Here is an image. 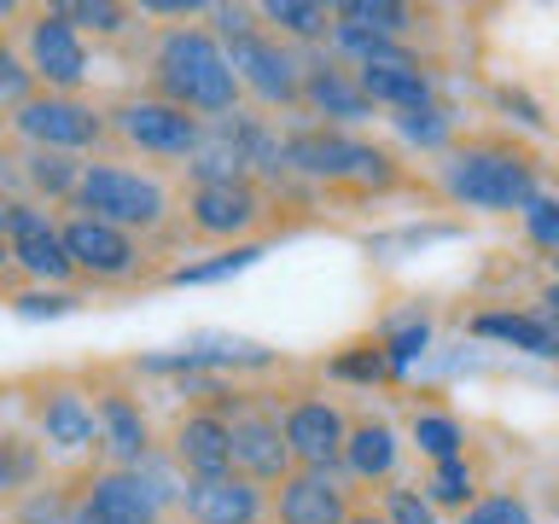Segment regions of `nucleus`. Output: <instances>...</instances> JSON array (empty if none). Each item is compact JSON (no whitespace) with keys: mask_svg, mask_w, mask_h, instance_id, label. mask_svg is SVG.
Wrapping results in <instances>:
<instances>
[{"mask_svg":"<svg viewBox=\"0 0 559 524\" xmlns=\"http://www.w3.org/2000/svg\"><path fill=\"white\" fill-rule=\"evenodd\" d=\"M82 157H59V152H17V187H24V199L35 204H64L76 199L82 187Z\"/></svg>","mask_w":559,"mask_h":524,"instance_id":"a878e982","label":"nucleus"},{"mask_svg":"<svg viewBox=\"0 0 559 524\" xmlns=\"http://www.w3.org/2000/svg\"><path fill=\"white\" fill-rule=\"evenodd\" d=\"M466 332H472V338H484V344L519 349V356H531V361H559V326L542 309H513V303L478 309L466 321Z\"/></svg>","mask_w":559,"mask_h":524,"instance_id":"4be33fe9","label":"nucleus"},{"mask_svg":"<svg viewBox=\"0 0 559 524\" xmlns=\"http://www.w3.org/2000/svg\"><path fill=\"white\" fill-rule=\"evenodd\" d=\"M70 210H82V216H94V222H111L134 239H157L175 216H181L164 175L117 164V157H94V164L82 169V187H76V199H70Z\"/></svg>","mask_w":559,"mask_h":524,"instance_id":"20e7f679","label":"nucleus"},{"mask_svg":"<svg viewBox=\"0 0 559 524\" xmlns=\"http://www.w3.org/2000/svg\"><path fill=\"white\" fill-rule=\"evenodd\" d=\"M17 52H24L41 94H82L94 82V47H87V35L76 24H64L52 7H35L17 24Z\"/></svg>","mask_w":559,"mask_h":524,"instance_id":"9d476101","label":"nucleus"},{"mask_svg":"<svg viewBox=\"0 0 559 524\" xmlns=\"http://www.w3.org/2000/svg\"><path fill=\"white\" fill-rule=\"evenodd\" d=\"M519 227L542 257H559V192H542V199L519 216Z\"/></svg>","mask_w":559,"mask_h":524,"instance_id":"58836bf2","label":"nucleus"},{"mask_svg":"<svg viewBox=\"0 0 559 524\" xmlns=\"http://www.w3.org/2000/svg\"><path fill=\"white\" fill-rule=\"evenodd\" d=\"M349 524H391V519H384L373 501H356V513H349Z\"/></svg>","mask_w":559,"mask_h":524,"instance_id":"c03bdc74","label":"nucleus"},{"mask_svg":"<svg viewBox=\"0 0 559 524\" xmlns=\"http://www.w3.org/2000/svg\"><path fill=\"white\" fill-rule=\"evenodd\" d=\"M332 379H349V384H391V367H384V349H379V338L373 344H349L344 356H332V367H326Z\"/></svg>","mask_w":559,"mask_h":524,"instance_id":"e433bc0d","label":"nucleus"},{"mask_svg":"<svg viewBox=\"0 0 559 524\" xmlns=\"http://www.w3.org/2000/svg\"><path fill=\"white\" fill-rule=\"evenodd\" d=\"M181 222L192 239L204 245H251V234L269 222V192L262 181H210V187H187L181 199Z\"/></svg>","mask_w":559,"mask_h":524,"instance_id":"ddd939ff","label":"nucleus"},{"mask_svg":"<svg viewBox=\"0 0 559 524\" xmlns=\"http://www.w3.org/2000/svg\"><path fill=\"white\" fill-rule=\"evenodd\" d=\"M12 17H29L24 7H17V0H0V29H7L12 24Z\"/></svg>","mask_w":559,"mask_h":524,"instance_id":"49530a36","label":"nucleus"},{"mask_svg":"<svg viewBox=\"0 0 559 524\" xmlns=\"http://www.w3.org/2000/svg\"><path fill=\"white\" fill-rule=\"evenodd\" d=\"M373 507H379V513L391 519V524H443V513L431 507V496H426L419 484H408V478L391 484V489H379Z\"/></svg>","mask_w":559,"mask_h":524,"instance_id":"c9c22d12","label":"nucleus"},{"mask_svg":"<svg viewBox=\"0 0 559 524\" xmlns=\"http://www.w3.org/2000/svg\"><path fill=\"white\" fill-rule=\"evenodd\" d=\"M349 419L356 414H344V402H332L326 391H292L280 402V426H286L292 461L304 472H338L344 466Z\"/></svg>","mask_w":559,"mask_h":524,"instance_id":"4468645a","label":"nucleus"},{"mask_svg":"<svg viewBox=\"0 0 559 524\" xmlns=\"http://www.w3.org/2000/svg\"><path fill=\"white\" fill-rule=\"evenodd\" d=\"M24 426L29 437L47 449V461H94L99 454V408H94V384L70 379V373H47L24 391Z\"/></svg>","mask_w":559,"mask_h":524,"instance_id":"39448f33","label":"nucleus"},{"mask_svg":"<svg viewBox=\"0 0 559 524\" xmlns=\"http://www.w3.org/2000/svg\"><path fill=\"white\" fill-rule=\"evenodd\" d=\"M257 262H262V239H251V245H227V251L204 257V262H175L164 279H169V286H222V279L257 269Z\"/></svg>","mask_w":559,"mask_h":524,"instance_id":"2f4dec72","label":"nucleus"},{"mask_svg":"<svg viewBox=\"0 0 559 524\" xmlns=\"http://www.w3.org/2000/svg\"><path fill=\"white\" fill-rule=\"evenodd\" d=\"M47 449L29 437V426H0V507L47 484Z\"/></svg>","mask_w":559,"mask_h":524,"instance_id":"393cba45","label":"nucleus"},{"mask_svg":"<svg viewBox=\"0 0 559 524\" xmlns=\"http://www.w3.org/2000/svg\"><path fill=\"white\" fill-rule=\"evenodd\" d=\"M402 454H408V431H396L384 414H356L338 472L349 478V489H391L402 484Z\"/></svg>","mask_w":559,"mask_h":524,"instance_id":"aec40b11","label":"nucleus"},{"mask_svg":"<svg viewBox=\"0 0 559 524\" xmlns=\"http://www.w3.org/2000/svg\"><path fill=\"white\" fill-rule=\"evenodd\" d=\"M496 105H501V111H513V122H524V129H548V111H542L524 87H496Z\"/></svg>","mask_w":559,"mask_h":524,"instance_id":"a19ab883","label":"nucleus"},{"mask_svg":"<svg viewBox=\"0 0 559 524\" xmlns=\"http://www.w3.org/2000/svg\"><path fill=\"white\" fill-rule=\"evenodd\" d=\"M332 24L361 29V35H384V41H414L426 29V12H414L408 0H338Z\"/></svg>","mask_w":559,"mask_h":524,"instance_id":"bb28decb","label":"nucleus"},{"mask_svg":"<svg viewBox=\"0 0 559 524\" xmlns=\"http://www.w3.org/2000/svg\"><path fill=\"white\" fill-rule=\"evenodd\" d=\"M105 122H111L117 146H129L140 157H157V164H181V169L204 140V117H192V111H181V105L146 94V87L117 94L111 105H105Z\"/></svg>","mask_w":559,"mask_h":524,"instance_id":"0eeeda50","label":"nucleus"},{"mask_svg":"<svg viewBox=\"0 0 559 524\" xmlns=\"http://www.w3.org/2000/svg\"><path fill=\"white\" fill-rule=\"evenodd\" d=\"M76 489H82V478H47L41 489H29V496H17L7 507V524H70Z\"/></svg>","mask_w":559,"mask_h":524,"instance_id":"7c9ffc66","label":"nucleus"},{"mask_svg":"<svg viewBox=\"0 0 559 524\" xmlns=\"http://www.w3.org/2000/svg\"><path fill=\"white\" fill-rule=\"evenodd\" d=\"M146 94L181 105L204 122H222L239 111L245 87L210 24H164L146 47Z\"/></svg>","mask_w":559,"mask_h":524,"instance_id":"f257e3e1","label":"nucleus"},{"mask_svg":"<svg viewBox=\"0 0 559 524\" xmlns=\"http://www.w3.org/2000/svg\"><path fill=\"white\" fill-rule=\"evenodd\" d=\"M0 129H7V122H0Z\"/></svg>","mask_w":559,"mask_h":524,"instance_id":"3c124183","label":"nucleus"},{"mask_svg":"<svg viewBox=\"0 0 559 524\" xmlns=\"http://www.w3.org/2000/svg\"><path fill=\"white\" fill-rule=\"evenodd\" d=\"M222 47H227V59H234L239 87L262 105V117H274V111L304 117V52L286 47L262 24H251L245 35H234V41H222Z\"/></svg>","mask_w":559,"mask_h":524,"instance_id":"1a4fd4ad","label":"nucleus"},{"mask_svg":"<svg viewBox=\"0 0 559 524\" xmlns=\"http://www.w3.org/2000/svg\"><path fill=\"white\" fill-rule=\"evenodd\" d=\"M548 269H554V274H548V279H559V257H548Z\"/></svg>","mask_w":559,"mask_h":524,"instance_id":"8fccbe9b","label":"nucleus"},{"mask_svg":"<svg viewBox=\"0 0 559 524\" xmlns=\"http://www.w3.org/2000/svg\"><path fill=\"white\" fill-rule=\"evenodd\" d=\"M454 524H536V507L524 489H484Z\"/></svg>","mask_w":559,"mask_h":524,"instance_id":"f704fd0d","label":"nucleus"},{"mask_svg":"<svg viewBox=\"0 0 559 524\" xmlns=\"http://www.w3.org/2000/svg\"><path fill=\"white\" fill-rule=\"evenodd\" d=\"M41 87H35L29 76V64H24V52H17V41H7V29H0V111H17L24 99H35Z\"/></svg>","mask_w":559,"mask_h":524,"instance_id":"4c0bfd02","label":"nucleus"},{"mask_svg":"<svg viewBox=\"0 0 559 524\" xmlns=\"http://www.w3.org/2000/svg\"><path fill=\"white\" fill-rule=\"evenodd\" d=\"M12 269V245H7V216H0V274Z\"/></svg>","mask_w":559,"mask_h":524,"instance_id":"de8ad7c7","label":"nucleus"},{"mask_svg":"<svg viewBox=\"0 0 559 524\" xmlns=\"http://www.w3.org/2000/svg\"><path fill=\"white\" fill-rule=\"evenodd\" d=\"M181 524H269V489L239 478V472H216V478H187L181 484Z\"/></svg>","mask_w":559,"mask_h":524,"instance_id":"a211bd4d","label":"nucleus"},{"mask_svg":"<svg viewBox=\"0 0 559 524\" xmlns=\"http://www.w3.org/2000/svg\"><path fill=\"white\" fill-rule=\"evenodd\" d=\"M64 251H70V269H76V286H134L152 269L146 239L82 216V210H64Z\"/></svg>","mask_w":559,"mask_h":524,"instance_id":"f8f14e48","label":"nucleus"},{"mask_svg":"<svg viewBox=\"0 0 559 524\" xmlns=\"http://www.w3.org/2000/svg\"><path fill=\"white\" fill-rule=\"evenodd\" d=\"M7 134L24 152H59L94 164V152L111 140V122H105V105H94L87 94H35L7 117Z\"/></svg>","mask_w":559,"mask_h":524,"instance_id":"423d86ee","label":"nucleus"},{"mask_svg":"<svg viewBox=\"0 0 559 524\" xmlns=\"http://www.w3.org/2000/svg\"><path fill=\"white\" fill-rule=\"evenodd\" d=\"M52 12H59L64 24H76L82 35H94V41H122L140 17L134 7H117V0H59Z\"/></svg>","mask_w":559,"mask_h":524,"instance_id":"473e14b6","label":"nucleus"},{"mask_svg":"<svg viewBox=\"0 0 559 524\" xmlns=\"http://www.w3.org/2000/svg\"><path fill=\"white\" fill-rule=\"evenodd\" d=\"M94 408H99V466H146L157 449V426L146 414L129 384L117 379H99L94 384Z\"/></svg>","mask_w":559,"mask_h":524,"instance_id":"2eb2a0df","label":"nucleus"},{"mask_svg":"<svg viewBox=\"0 0 559 524\" xmlns=\"http://www.w3.org/2000/svg\"><path fill=\"white\" fill-rule=\"evenodd\" d=\"M304 117H314L321 129L361 134L367 122H373V99L361 94L356 70L314 47V52H304Z\"/></svg>","mask_w":559,"mask_h":524,"instance_id":"f3484780","label":"nucleus"},{"mask_svg":"<svg viewBox=\"0 0 559 524\" xmlns=\"http://www.w3.org/2000/svg\"><path fill=\"white\" fill-rule=\"evenodd\" d=\"M12 309L24 314V321H59V314L82 309V291H59V286H29L12 297Z\"/></svg>","mask_w":559,"mask_h":524,"instance_id":"ea45409f","label":"nucleus"},{"mask_svg":"<svg viewBox=\"0 0 559 524\" xmlns=\"http://www.w3.org/2000/svg\"><path fill=\"white\" fill-rule=\"evenodd\" d=\"M349 513H356V489H349L344 472L297 466L269 496V524H349Z\"/></svg>","mask_w":559,"mask_h":524,"instance_id":"6ab92c4d","label":"nucleus"},{"mask_svg":"<svg viewBox=\"0 0 559 524\" xmlns=\"http://www.w3.org/2000/svg\"><path fill=\"white\" fill-rule=\"evenodd\" d=\"M419 489L431 496L437 513H454V519H461L466 507L484 496L478 461H472V454H461V461H437V466H426V478H419Z\"/></svg>","mask_w":559,"mask_h":524,"instance_id":"c756f323","label":"nucleus"},{"mask_svg":"<svg viewBox=\"0 0 559 524\" xmlns=\"http://www.w3.org/2000/svg\"><path fill=\"white\" fill-rule=\"evenodd\" d=\"M164 449H169V461L181 466V478L234 472V426H227V408L222 402H187V408L175 414Z\"/></svg>","mask_w":559,"mask_h":524,"instance_id":"dca6fc26","label":"nucleus"},{"mask_svg":"<svg viewBox=\"0 0 559 524\" xmlns=\"http://www.w3.org/2000/svg\"><path fill=\"white\" fill-rule=\"evenodd\" d=\"M536 309H542V314H548V321L559 326V279H548V286L536 291Z\"/></svg>","mask_w":559,"mask_h":524,"instance_id":"37998d69","label":"nucleus"},{"mask_svg":"<svg viewBox=\"0 0 559 524\" xmlns=\"http://www.w3.org/2000/svg\"><path fill=\"white\" fill-rule=\"evenodd\" d=\"M70 524H111V519H105V513H94V507L82 501V489H76V513H70Z\"/></svg>","mask_w":559,"mask_h":524,"instance_id":"a18cd8bd","label":"nucleus"},{"mask_svg":"<svg viewBox=\"0 0 559 524\" xmlns=\"http://www.w3.org/2000/svg\"><path fill=\"white\" fill-rule=\"evenodd\" d=\"M286 175L326 192H396L408 175H402V157L391 146L349 129H286Z\"/></svg>","mask_w":559,"mask_h":524,"instance_id":"7ed1b4c3","label":"nucleus"},{"mask_svg":"<svg viewBox=\"0 0 559 524\" xmlns=\"http://www.w3.org/2000/svg\"><path fill=\"white\" fill-rule=\"evenodd\" d=\"M280 402H286V396L239 391V384L222 396L227 426H234V472H239V478H251V484H262L269 496L297 472L286 426H280Z\"/></svg>","mask_w":559,"mask_h":524,"instance_id":"6e6552de","label":"nucleus"},{"mask_svg":"<svg viewBox=\"0 0 559 524\" xmlns=\"http://www.w3.org/2000/svg\"><path fill=\"white\" fill-rule=\"evenodd\" d=\"M548 507H554V519H559V478H554V496H548Z\"/></svg>","mask_w":559,"mask_h":524,"instance_id":"09e8293b","label":"nucleus"},{"mask_svg":"<svg viewBox=\"0 0 559 524\" xmlns=\"http://www.w3.org/2000/svg\"><path fill=\"white\" fill-rule=\"evenodd\" d=\"M431 344H437V326H431V314H419V309L396 314V321L379 332V349H384V367H391V384H402V379H408L414 367L431 356Z\"/></svg>","mask_w":559,"mask_h":524,"instance_id":"c85d7f7f","label":"nucleus"},{"mask_svg":"<svg viewBox=\"0 0 559 524\" xmlns=\"http://www.w3.org/2000/svg\"><path fill=\"white\" fill-rule=\"evenodd\" d=\"M140 17H210L204 0H146Z\"/></svg>","mask_w":559,"mask_h":524,"instance_id":"79ce46f5","label":"nucleus"},{"mask_svg":"<svg viewBox=\"0 0 559 524\" xmlns=\"http://www.w3.org/2000/svg\"><path fill=\"white\" fill-rule=\"evenodd\" d=\"M391 134L402 140V146H414V152L443 157V152L454 146V117H449V105H426V111H402V117H391Z\"/></svg>","mask_w":559,"mask_h":524,"instance_id":"72a5a7b5","label":"nucleus"},{"mask_svg":"<svg viewBox=\"0 0 559 524\" xmlns=\"http://www.w3.org/2000/svg\"><path fill=\"white\" fill-rule=\"evenodd\" d=\"M257 24L297 52H314V47H326V35H332V7H321V0H262Z\"/></svg>","mask_w":559,"mask_h":524,"instance_id":"b1692460","label":"nucleus"},{"mask_svg":"<svg viewBox=\"0 0 559 524\" xmlns=\"http://www.w3.org/2000/svg\"><path fill=\"white\" fill-rule=\"evenodd\" d=\"M361 94L373 99V111H426V105H437V70L431 59H408V64H367L356 70Z\"/></svg>","mask_w":559,"mask_h":524,"instance_id":"5701e85b","label":"nucleus"},{"mask_svg":"<svg viewBox=\"0 0 559 524\" xmlns=\"http://www.w3.org/2000/svg\"><path fill=\"white\" fill-rule=\"evenodd\" d=\"M76 478H82V501L111 524H169L175 519L134 466H82Z\"/></svg>","mask_w":559,"mask_h":524,"instance_id":"412c9836","label":"nucleus"},{"mask_svg":"<svg viewBox=\"0 0 559 524\" xmlns=\"http://www.w3.org/2000/svg\"><path fill=\"white\" fill-rule=\"evenodd\" d=\"M437 192L454 210L478 216H524L542 199V164L513 140H454L437 157Z\"/></svg>","mask_w":559,"mask_h":524,"instance_id":"f03ea898","label":"nucleus"},{"mask_svg":"<svg viewBox=\"0 0 559 524\" xmlns=\"http://www.w3.org/2000/svg\"><path fill=\"white\" fill-rule=\"evenodd\" d=\"M408 449H414L426 466H437V461H461V454H472L466 419L449 414V408H437V402H426V408L408 414Z\"/></svg>","mask_w":559,"mask_h":524,"instance_id":"cd10ccee","label":"nucleus"},{"mask_svg":"<svg viewBox=\"0 0 559 524\" xmlns=\"http://www.w3.org/2000/svg\"><path fill=\"white\" fill-rule=\"evenodd\" d=\"M0 216H7L12 269L24 274L29 286L76 291V269H70V251H64V216H52L47 204L24 199V192H7V199H0Z\"/></svg>","mask_w":559,"mask_h":524,"instance_id":"9b49d317","label":"nucleus"}]
</instances>
